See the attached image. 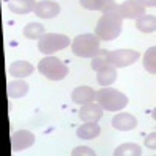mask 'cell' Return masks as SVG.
<instances>
[{
  "label": "cell",
  "instance_id": "obj_1",
  "mask_svg": "<svg viewBox=\"0 0 156 156\" xmlns=\"http://www.w3.org/2000/svg\"><path fill=\"white\" fill-rule=\"evenodd\" d=\"M123 28V17L120 14V5H115L103 12L95 25V34L100 41H114L119 37Z\"/></svg>",
  "mask_w": 156,
  "mask_h": 156
},
{
  "label": "cell",
  "instance_id": "obj_2",
  "mask_svg": "<svg viewBox=\"0 0 156 156\" xmlns=\"http://www.w3.org/2000/svg\"><path fill=\"white\" fill-rule=\"evenodd\" d=\"M97 103L109 112H115L120 111L128 105V97L125 94H122L120 90L112 89V87H101L100 90H97V97H95Z\"/></svg>",
  "mask_w": 156,
  "mask_h": 156
},
{
  "label": "cell",
  "instance_id": "obj_3",
  "mask_svg": "<svg viewBox=\"0 0 156 156\" xmlns=\"http://www.w3.org/2000/svg\"><path fill=\"white\" fill-rule=\"evenodd\" d=\"M100 50V37L92 33L76 36L72 41V51L80 58H94Z\"/></svg>",
  "mask_w": 156,
  "mask_h": 156
},
{
  "label": "cell",
  "instance_id": "obj_4",
  "mask_svg": "<svg viewBox=\"0 0 156 156\" xmlns=\"http://www.w3.org/2000/svg\"><path fill=\"white\" fill-rule=\"evenodd\" d=\"M37 70L41 72V75H44L47 80H51V81H61L69 73V67L61 59H58L55 56H50V55L39 61Z\"/></svg>",
  "mask_w": 156,
  "mask_h": 156
},
{
  "label": "cell",
  "instance_id": "obj_5",
  "mask_svg": "<svg viewBox=\"0 0 156 156\" xmlns=\"http://www.w3.org/2000/svg\"><path fill=\"white\" fill-rule=\"evenodd\" d=\"M70 44L69 37L66 34L59 33H45L37 42V50L44 55H51L58 50L66 48Z\"/></svg>",
  "mask_w": 156,
  "mask_h": 156
},
{
  "label": "cell",
  "instance_id": "obj_6",
  "mask_svg": "<svg viewBox=\"0 0 156 156\" xmlns=\"http://www.w3.org/2000/svg\"><path fill=\"white\" fill-rule=\"evenodd\" d=\"M139 51L136 50H129V48H119V50H112L109 51V62L114 67L122 69L126 66H131L139 59Z\"/></svg>",
  "mask_w": 156,
  "mask_h": 156
},
{
  "label": "cell",
  "instance_id": "obj_7",
  "mask_svg": "<svg viewBox=\"0 0 156 156\" xmlns=\"http://www.w3.org/2000/svg\"><path fill=\"white\" fill-rule=\"evenodd\" d=\"M36 140V136L28 131V129H19V131L11 134V148L20 151V150H27L30 148Z\"/></svg>",
  "mask_w": 156,
  "mask_h": 156
},
{
  "label": "cell",
  "instance_id": "obj_8",
  "mask_svg": "<svg viewBox=\"0 0 156 156\" xmlns=\"http://www.w3.org/2000/svg\"><path fill=\"white\" fill-rule=\"evenodd\" d=\"M59 5L56 2H51V0H41V2L36 3L34 8V14L41 19H51V17H56L59 14Z\"/></svg>",
  "mask_w": 156,
  "mask_h": 156
},
{
  "label": "cell",
  "instance_id": "obj_9",
  "mask_svg": "<svg viewBox=\"0 0 156 156\" xmlns=\"http://www.w3.org/2000/svg\"><path fill=\"white\" fill-rule=\"evenodd\" d=\"M120 14L123 19H139L145 14V6L137 0H126L120 5Z\"/></svg>",
  "mask_w": 156,
  "mask_h": 156
},
{
  "label": "cell",
  "instance_id": "obj_10",
  "mask_svg": "<svg viewBox=\"0 0 156 156\" xmlns=\"http://www.w3.org/2000/svg\"><path fill=\"white\" fill-rule=\"evenodd\" d=\"M103 109L98 103H86V105H81L80 109V119L83 122H98L101 117H103Z\"/></svg>",
  "mask_w": 156,
  "mask_h": 156
},
{
  "label": "cell",
  "instance_id": "obj_11",
  "mask_svg": "<svg viewBox=\"0 0 156 156\" xmlns=\"http://www.w3.org/2000/svg\"><path fill=\"white\" fill-rule=\"evenodd\" d=\"M112 126L119 131H129V129H134L137 126V120L136 117L131 115L129 112H119L112 117Z\"/></svg>",
  "mask_w": 156,
  "mask_h": 156
},
{
  "label": "cell",
  "instance_id": "obj_12",
  "mask_svg": "<svg viewBox=\"0 0 156 156\" xmlns=\"http://www.w3.org/2000/svg\"><path fill=\"white\" fill-rule=\"evenodd\" d=\"M95 97H97V92L89 86H78L72 92V100L76 103V105H86V103H90V101L95 100Z\"/></svg>",
  "mask_w": 156,
  "mask_h": 156
},
{
  "label": "cell",
  "instance_id": "obj_13",
  "mask_svg": "<svg viewBox=\"0 0 156 156\" xmlns=\"http://www.w3.org/2000/svg\"><path fill=\"white\" fill-rule=\"evenodd\" d=\"M115 80H117V67H114L112 64L97 70V81L100 86H103V87L111 86Z\"/></svg>",
  "mask_w": 156,
  "mask_h": 156
},
{
  "label": "cell",
  "instance_id": "obj_14",
  "mask_svg": "<svg viewBox=\"0 0 156 156\" xmlns=\"http://www.w3.org/2000/svg\"><path fill=\"white\" fill-rule=\"evenodd\" d=\"M8 8L14 14H28V12L34 11L36 0H9Z\"/></svg>",
  "mask_w": 156,
  "mask_h": 156
},
{
  "label": "cell",
  "instance_id": "obj_15",
  "mask_svg": "<svg viewBox=\"0 0 156 156\" xmlns=\"http://www.w3.org/2000/svg\"><path fill=\"white\" fill-rule=\"evenodd\" d=\"M80 3L83 8L89 11H100V12H106L112 6H115V0H80Z\"/></svg>",
  "mask_w": 156,
  "mask_h": 156
},
{
  "label": "cell",
  "instance_id": "obj_16",
  "mask_svg": "<svg viewBox=\"0 0 156 156\" xmlns=\"http://www.w3.org/2000/svg\"><path fill=\"white\" fill-rule=\"evenodd\" d=\"M33 70H34V67L31 66L30 62H27V61H16V62H12L9 66V69H8L9 75H12L14 78L30 76L33 73Z\"/></svg>",
  "mask_w": 156,
  "mask_h": 156
},
{
  "label": "cell",
  "instance_id": "obj_17",
  "mask_svg": "<svg viewBox=\"0 0 156 156\" xmlns=\"http://www.w3.org/2000/svg\"><path fill=\"white\" fill-rule=\"evenodd\" d=\"M6 92L11 98H20L28 92V83H25L22 78H17L14 81H9L6 84Z\"/></svg>",
  "mask_w": 156,
  "mask_h": 156
},
{
  "label": "cell",
  "instance_id": "obj_18",
  "mask_svg": "<svg viewBox=\"0 0 156 156\" xmlns=\"http://www.w3.org/2000/svg\"><path fill=\"white\" fill-rule=\"evenodd\" d=\"M100 126L97 125V122H84V125H81L76 129V137L80 139H95L100 134Z\"/></svg>",
  "mask_w": 156,
  "mask_h": 156
},
{
  "label": "cell",
  "instance_id": "obj_19",
  "mask_svg": "<svg viewBox=\"0 0 156 156\" xmlns=\"http://www.w3.org/2000/svg\"><path fill=\"white\" fill-rule=\"evenodd\" d=\"M136 28L142 33H153L156 31V17L151 14H144L136 19Z\"/></svg>",
  "mask_w": 156,
  "mask_h": 156
},
{
  "label": "cell",
  "instance_id": "obj_20",
  "mask_svg": "<svg viewBox=\"0 0 156 156\" xmlns=\"http://www.w3.org/2000/svg\"><path fill=\"white\" fill-rule=\"evenodd\" d=\"M115 156H140L142 154V148L137 144H131V142H126V144L119 145L114 150Z\"/></svg>",
  "mask_w": 156,
  "mask_h": 156
},
{
  "label": "cell",
  "instance_id": "obj_21",
  "mask_svg": "<svg viewBox=\"0 0 156 156\" xmlns=\"http://www.w3.org/2000/svg\"><path fill=\"white\" fill-rule=\"evenodd\" d=\"M44 34H45L44 27L41 23H36V22L25 25V28H23V36L27 39H41Z\"/></svg>",
  "mask_w": 156,
  "mask_h": 156
},
{
  "label": "cell",
  "instance_id": "obj_22",
  "mask_svg": "<svg viewBox=\"0 0 156 156\" xmlns=\"http://www.w3.org/2000/svg\"><path fill=\"white\" fill-rule=\"evenodd\" d=\"M109 50H98V53L92 58V62H90V67H92V70H100L101 67L105 66H109Z\"/></svg>",
  "mask_w": 156,
  "mask_h": 156
},
{
  "label": "cell",
  "instance_id": "obj_23",
  "mask_svg": "<svg viewBox=\"0 0 156 156\" xmlns=\"http://www.w3.org/2000/svg\"><path fill=\"white\" fill-rule=\"evenodd\" d=\"M144 69L148 73H156V45L150 47L144 53Z\"/></svg>",
  "mask_w": 156,
  "mask_h": 156
},
{
  "label": "cell",
  "instance_id": "obj_24",
  "mask_svg": "<svg viewBox=\"0 0 156 156\" xmlns=\"http://www.w3.org/2000/svg\"><path fill=\"white\" fill-rule=\"evenodd\" d=\"M70 154L72 156H80V154H95V151L94 150H90L89 147H76V148H73L72 151H70Z\"/></svg>",
  "mask_w": 156,
  "mask_h": 156
},
{
  "label": "cell",
  "instance_id": "obj_25",
  "mask_svg": "<svg viewBox=\"0 0 156 156\" xmlns=\"http://www.w3.org/2000/svg\"><path fill=\"white\" fill-rule=\"evenodd\" d=\"M145 147L147 148H150V150H156V131H153V133H150L147 137H145Z\"/></svg>",
  "mask_w": 156,
  "mask_h": 156
},
{
  "label": "cell",
  "instance_id": "obj_26",
  "mask_svg": "<svg viewBox=\"0 0 156 156\" xmlns=\"http://www.w3.org/2000/svg\"><path fill=\"white\" fill-rule=\"evenodd\" d=\"M140 5H144L145 8H154L156 6V0H137Z\"/></svg>",
  "mask_w": 156,
  "mask_h": 156
},
{
  "label": "cell",
  "instance_id": "obj_27",
  "mask_svg": "<svg viewBox=\"0 0 156 156\" xmlns=\"http://www.w3.org/2000/svg\"><path fill=\"white\" fill-rule=\"evenodd\" d=\"M151 115H153V119H154V120H156V108H154V109H153V112H151Z\"/></svg>",
  "mask_w": 156,
  "mask_h": 156
}]
</instances>
